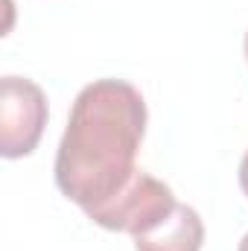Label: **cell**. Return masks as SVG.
I'll use <instances>...</instances> for the list:
<instances>
[{
    "label": "cell",
    "mask_w": 248,
    "mask_h": 251,
    "mask_svg": "<svg viewBox=\"0 0 248 251\" xmlns=\"http://www.w3.org/2000/svg\"><path fill=\"white\" fill-rule=\"evenodd\" d=\"M146 134L143 94L123 79L85 85L70 108L56 152V184L82 210L117 196L137 173Z\"/></svg>",
    "instance_id": "cell-1"
},
{
    "label": "cell",
    "mask_w": 248,
    "mask_h": 251,
    "mask_svg": "<svg viewBox=\"0 0 248 251\" xmlns=\"http://www.w3.org/2000/svg\"><path fill=\"white\" fill-rule=\"evenodd\" d=\"M175 204L178 201H175L173 190L164 181L137 170L117 196H111L108 201H102L97 207H88L85 216L105 231L140 237V234H149L152 228H158L175 210Z\"/></svg>",
    "instance_id": "cell-2"
},
{
    "label": "cell",
    "mask_w": 248,
    "mask_h": 251,
    "mask_svg": "<svg viewBox=\"0 0 248 251\" xmlns=\"http://www.w3.org/2000/svg\"><path fill=\"white\" fill-rule=\"evenodd\" d=\"M47 97L24 76H3L0 82V155L15 161L29 155L47 126Z\"/></svg>",
    "instance_id": "cell-3"
},
{
    "label": "cell",
    "mask_w": 248,
    "mask_h": 251,
    "mask_svg": "<svg viewBox=\"0 0 248 251\" xmlns=\"http://www.w3.org/2000/svg\"><path fill=\"white\" fill-rule=\"evenodd\" d=\"M201 246H204V222L187 204H175V210L158 228L134 237L137 251H201Z\"/></svg>",
    "instance_id": "cell-4"
},
{
    "label": "cell",
    "mask_w": 248,
    "mask_h": 251,
    "mask_svg": "<svg viewBox=\"0 0 248 251\" xmlns=\"http://www.w3.org/2000/svg\"><path fill=\"white\" fill-rule=\"evenodd\" d=\"M240 187L248 196V152L243 155V164H240Z\"/></svg>",
    "instance_id": "cell-5"
},
{
    "label": "cell",
    "mask_w": 248,
    "mask_h": 251,
    "mask_svg": "<svg viewBox=\"0 0 248 251\" xmlns=\"http://www.w3.org/2000/svg\"><path fill=\"white\" fill-rule=\"evenodd\" d=\"M237 251H248V234L240 240V249H237Z\"/></svg>",
    "instance_id": "cell-6"
},
{
    "label": "cell",
    "mask_w": 248,
    "mask_h": 251,
    "mask_svg": "<svg viewBox=\"0 0 248 251\" xmlns=\"http://www.w3.org/2000/svg\"><path fill=\"white\" fill-rule=\"evenodd\" d=\"M246 59H248V32H246Z\"/></svg>",
    "instance_id": "cell-7"
}]
</instances>
